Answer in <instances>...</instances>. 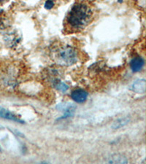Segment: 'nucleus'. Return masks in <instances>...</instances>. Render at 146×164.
<instances>
[{
  "label": "nucleus",
  "mask_w": 146,
  "mask_h": 164,
  "mask_svg": "<svg viewBox=\"0 0 146 164\" xmlns=\"http://www.w3.org/2000/svg\"><path fill=\"white\" fill-rule=\"evenodd\" d=\"M0 117L5 118V119L20 122V123H24V122L23 120L19 119V118H18L16 115H14V114L10 113V112L8 111L7 109H4V108H2V107H0Z\"/></svg>",
  "instance_id": "obj_5"
},
{
  "label": "nucleus",
  "mask_w": 146,
  "mask_h": 164,
  "mask_svg": "<svg viewBox=\"0 0 146 164\" xmlns=\"http://www.w3.org/2000/svg\"><path fill=\"white\" fill-rule=\"evenodd\" d=\"M109 163H127L128 160L123 155L116 154L111 156L110 160L108 161Z\"/></svg>",
  "instance_id": "obj_8"
},
{
  "label": "nucleus",
  "mask_w": 146,
  "mask_h": 164,
  "mask_svg": "<svg viewBox=\"0 0 146 164\" xmlns=\"http://www.w3.org/2000/svg\"><path fill=\"white\" fill-rule=\"evenodd\" d=\"M88 93L82 89H77L71 93V98L77 103H83L87 99Z\"/></svg>",
  "instance_id": "obj_3"
},
{
  "label": "nucleus",
  "mask_w": 146,
  "mask_h": 164,
  "mask_svg": "<svg viewBox=\"0 0 146 164\" xmlns=\"http://www.w3.org/2000/svg\"><path fill=\"white\" fill-rule=\"evenodd\" d=\"M134 92L137 93H145L146 90V84L145 80H138L134 82L131 86Z\"/></svg>",
  "instance_id": "obj_6"
},
{
  "label": "nucleus",
  "mask_w": 146,
  "mask_h": 164,
  "mask_svg": "<svg viewBox=\"0 0 146 164\" xmlns=\"http://www.w3.org/2000/svg\"><path fill=\"white\" fill-rule=\"evenodd\" d=\"M144 64H145V62H144V59L142 57L138 56L134 58L130 63L131 69L135 72L141 71L144 66Z\"/></svg>",
  "instance_id": "obj_4"
},
{
  "label": "nucleus",
  "mask_w": 146,
  "mask_h": 164,
  "mask_svg": "<svg viewBox=\"0 0 146 164\" xmlns=\"http://www.w3.org/2000/svg\"><path fill=\"white\" fill-rule=\"evenodd\" d=\"M4 0H0V2H3Z\"/></svg>",
  "instance_id": "obj_11"
},
{
  "label": "nucleus",
  "mask_w": 146,
  "mask_h": 164,
  "mask_svg": "<svg viewBox=\"0 0 146 164\" xmlns=\"http://www.w3.org/2000/svg\"><path fill=\"white\" fill-rule=\"evenodd\" d=\"M50 53L51 59L59 66H72L77 61V53L69 45H53L51 47Z\"/></svg>",
  "instance_id": "obj_2"
},
{
  "label": "nucleus",
  "mask_w": 146,
  "mask_h": 164,
  "mask_svg": "<svg viewBox=\"0 0 146 164\" xmlns=\"http://www.w3.org/2000/svg\"><path fill=\"white\" fill-rule=\"evenodd\" d=\"M129 122H130V118L128 117L120 118V119H118L117 120H116V121L113 123L112 128L114 130L119 129V128L126 126Z\"/></svg>",
  "instance_id": "obj_7"
},
{
  "label": "nucleus",
  "mask_w": 146,
  "mask_h": 164,
  "mask_svg": "<svg viewBox=\"0 0 146 164\" xmlns=\"http://www.w3.org/2000/svg\"><path fill=\"white\" fill-rule=\"evenodd\" d=\"M53 85L55 88H56L57 90L60 91H61V92H64V93L66 92V91L69 89V86H67V84L61 82L59 80H56L55 81H54V82H53Z\"/></svg>",
  "instance_id": "obj_9"
},
{
  "label": "nucleus",
  "mask_w": 146,
  "mask_h": 164,
  "mask_svg": "<svg viewBox=\"0 0 146 164\" xmlns=\"http://www.w3.org/2000/svg\"><path fill=\"white\" fill-rule=\"evenodd\" d=\"M94 18V7L88 1L77 2L66 16L64 29L67 34L81 32Z\"/></svg>",
  "instance_id": "obj_1"
},
{
  "label": "nucleus",
  "mask_w": 146,
  "mask_h": 164,
  "mask_svg": "<svg viewBox=\"0 0 146 164\" xmlns=\"http://www.w3.org/2000/svg\"><path fill=\"white\" fill-rule=\"evenodd\" d=\"M53 5H54V3H53L52 0H47L46 3H45V7L47 10H51V8H53Z\"/></svg>",
  "instance_id": "obj_10"
}]
</instances>
